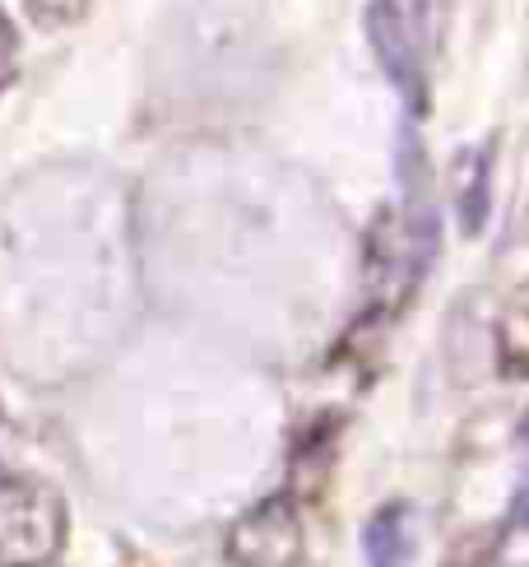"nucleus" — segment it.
Listing matches in <instances>:
<instances>
[{
    "instance_id": "nucleus-6",
    "label": "nucleus",
    "mask_w": 529,
    "mask_h": 567,
    "mask_svg": "<svg viewBox=\"0 0 529 567\" xmlns=\"http://www.w3.org/2000/svg\"><path fill=\"white\" fill-rule=\"evenodd\" d=\"M367 567H414V512L408 503H386L363 526Z\"/></svg>"
},
{
    "instance_id": "nucleus-12",
    "label": "nucleus",
    "mask_w": 529,
    "mask_h": 567,
    "mask_svg": "<svg viewBox=\"0 0 529 567\" xmlns=\"http://www.w3.org/2000/svg\"><path fill=\"white\" fill-rule=\"evenodd\" d=\"M525 442H529V423H525Z\"/></svg>"
},
{
    "instance_id": "nucleus-7",
    "label": "nucleus",
    "mask_w": 529,
    "mask_h": 567,
    "mask_svg": "<svg viewBox=\"0 0 529 567\" xmlns=\"http://www.w3.org/2000/svg\"><path fill=\"white\" fill-rule=\"evenodd\" d=\"M497 359L516 377L529 372V279L507 293L497 312Z\"/></svg>"
},
{
    "instance_id": "nucleus-4",
    "label": "nucleus",
    "mask_w": 529,
    "mask_h": 567,
    "mask_svg": "<svg viewBox=\"0 0 529 567\" xmlns=\"http://www.w3.org/2000/svg\"><path fill=\"white\" fill-rule=\"evenodd\" d=\"M232 567H298L302 563V516L298 503L274 493L242 512L224 545Z\"/></svg>"
},
{
    "instance_id": "nucleus-9",
    "label": "nucleus",
    "mask_w": 529,
    "mask_h": 567,
    "mask_svg": "<svg viewBox=\"0 0 529 567\" xmlns=\"http://www.w3.org/2000/svg\"><path fill=\"white\" fill-rule=\"evenodd\" d=\"M19 75V38H14V23L6 19V10H0V93H6Z\"/></svg>"
},
{
    "instance_id": "nucleus-3",
    "label": "nucleus",
    "mask_w": 529,
    "mask_h": 567,
    "mask_svg": "<svg viewBox=\"0 0 529 567\" xmlns=\"http://www.w3.org/2000/svg\"><path fill=\"white\" fill-rule=\"evenodd\" d=\"M65 545V503L42 480L0 475V567H42Z\"/></svg>"
},
{
    "instance_id": "nucleus-8",
    "label": "nucleus",
    "mask_w": 529,
    "mask_h": 567,
    "mask_svg": "<svg viewBox=\"0 0 529 567\" xmlns=\"http://www.w3.org/2000/svg\"><path fill=\"white\" fill-rule=\"evenodd\" d=\"M23 10H29L33 29L61 33V29H70V23H80L89 14V0H23Z\"/></svg>"
},
{
    "instance_id": "nucleus-1",
    "label": "nucleus",
    "mask_w": 529,
    "mask_h": 567,
    "mask_svg": "<svg viewBox=\"0 0 529 567\" xmlns=\"http://www.w3.org/2000/svg\"><path fill=\"white\" fill-rule=\"evenodd\" d=\"M400 173L404 200L381 209L363 243V293L376 321H391L414 298L437 251V209L427 200V163L414 154V140H404Z\"/></svg>"
},
{
    "instance_id": "nucleus-2",
    "label": "nucleus",
    "mask_w": 529,
    "mask_h": 567,
    "mask_svg": "<svg viewBox=\"0 0 529 567\" xmlns=\"http://www.w3.org/2000/svg\"><path fill=\"white\" fill-rule=\"evenodd\" d=\"M427 38H437V23L427 14V0H372L367 6V42L391 80L408 116H427Z\"/></svg>"
},
{
    "instance_id": "nucleus-5",
    "label": "nucleus",
    "mask_w": 529,
    "mask_h": 567,
    "mask_svg": "<svg viewBox=\"0 0 529 567\" xmlns=\"http://www.w3.org/2000/svg\"><path fill=\"white\" fill-rule=\"evenodd\" d=\"M450 200L469 238L484 233L488 209H492V150L488 145H465L450 158Z\"/></svg>"
},
{
    "instance_id": "nucleus-10",
    "label": "nucleus",
    "mask_w": 529,
    "mask_h": 567,
    "mask_svg": "<svg viewBox=\"0 0 529 567\" xmlns=\"http://www.w3.org/2000/svg\"><path fill=\"white\" fill-rule=\"evenodd\" d=\"M488 554H492V535H469L455 545L446 567H488Z\"/></svg>"
},
{
    "instance_id": "nucleus-13",
    "label": "nucleus",
    "mask_w": 529,
    "mask_h": 567,
    "mask_svg": "<svg viewBox=\"0 0 529 567\" xmlns=\"http://www.w3.org/2000/svg\"><path fill=\"white\" fill-rule=\"evenodd\" d=\"M42 567H56V563H42Z\"/></svg>"
},
{
    "instance_id": "nucleus-11",
    "label": "nucleus",
    "mask_w": 529,
    "mask_h": 567,
    "mask_svg": "<svg viewBox=\"0 0 529 567\" xmlns=\"http://www.w3.org/2000/svg\"><path fill=\"white\" fill-rule=\"evenodd\" d=\"M511 516L520 526H529V475H525V484L516 488V498H511Z\"/></svg>"
}]
</instances>
